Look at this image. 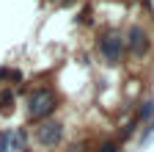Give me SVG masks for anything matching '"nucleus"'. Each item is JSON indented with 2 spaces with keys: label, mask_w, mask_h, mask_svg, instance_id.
I'll use <instances>...</instances> for the list:
<instances>
[{
  "label": "nucleus",
  "mask_w": 154,
  "mask_h": 152,
  "mask_svg": "<svg viewBox=\"0 0 154 152\" xmlns=\"http://www.w3.org/2000/svg\"><path fill=\"white\" fill-rule=\"evenodd\" d=\"M52 111H55V97H52V91H47V89H38L30 97V102H28V113L33 119H44L47 113H52Z\"/></svg>",
  "instance_id": "obj_1"
},
{
  "label": "nucleus",
  "mask_w": 154,
  "mask_h": 152,
  "mask_svg": "<svg viewBox=\"0 0 154 152\" xmlns=\"http://www.w3.org/2000/svg\"><path fill=\"white\" fill-rule=\"evenodd\" d=\"M99 53L102 58L110 61V64H119L121 61V53H124V39L119 33H105L99 39Z\"/></svg>",
  "instance_id": "obj_2"
},
{
  "label": "nucleus",
  "mask_w": 154,
  "mask_h": 152,
  "mask_svg": "<svg viewBox=\"0 0 154 152\" xmlns=\"http://www.w3.org/2000/svg\"><path fill=\"white\" fill-rule=\"evenodd\" d=\"M61 136H63V125L61 122H44L38 127V133H36V138H38L42 147H55L61 141Z\"/></svg>",
  "instance_id": "obj_3"
},
{
  "label": "nucleus",
  "mask_w": 154,
  "mask_h": 152,
  "mask_svg": "<svg viewBox=\"0 0 154 152\" xmlns=\"http://www.w3.org/2000/svg\"><path fill=\"white\" fill-rule=\"evenodd\" d=\"M127 44H129L132 55H146V50H149V36H146V31L140 25H132L129 33H127Z\"/></svg>",
  "instance_id": "obj_4"
},
{
  "label": "nucleus",
  "mask_w": 154,
  "mask_h": 152,
  "mask_svg": "<svg viewBox=\"0 0 154 152\" xmlns=\"http://www.w3.org/2000/svg\"><path fill=\"white\" fill-rule=\"evenodd\" d=\"M0 80L17 83V80H22V72H17V69H0Z\"/></svg>",
  "instance_id": "obj_5"
},
{
  "label": "nucleus",
  "mask_w": 154,
  "mask_h": 152,
  "mask_svg": "<svg viewBox=\"0 0 154 152\" xmlns=\"http://www.w3.org/2000/svg\"><path fill=\"white\" fill-rule=\"evenodd\" d=\"M0 152H11V133L8 130L0 133Z\"/></svg>",
  "instance_id": "obj_6"
},
{
  "label": "nucleus",
  "mask_w": 154,
  "mask_h": 152,
  "mask_svg": "<svg viewBox=\"0 0 154 152\" xmlns=\"http://www.w3.org/2000/svg\"><path fill=\"white\" fill-rule=\"evenodd\" d=\"M0 102H3V111L8 113V111H11V102H14V94H11V91H3V97H0Z\"/></svg>",
  "instance_id": "obj_7"
},
{
  "label": "nucleus",
  "mask_w": 154,
  "mask_h": 152,
  "mask_svg": "<svg viewBox=\"0 0 154 152\" xmlns=\"http://www.w3.org/2000/svg\"><path fill=\"white\" fill-rule=\"evenodd\" d=\"M151 111H154V102H146V105L140 108V113H138V119H146V116H149Z\"/></svg>",
  "instance_id": "obj_8"
},
{
  "label": "nucleus",
  "mask_w": 154,
  "mask_h": 152,
  "mask_svg": "<svg viewBox=\"0 0 154 152\" xmlns=\"http://www.w3.org/2000/svg\"><path fill=\"white\" fill-rule=\"evenodd\" d=\"M99 152H119V144H110V141H107V144H102Z\"/></svg>",
  "instance_id": "obj_9"
},
{
  "label": "nucleus",
  "mask_w": 154,
  "mask_h": 152,
  "mask_svg": "<svg viewBox=\"0 0 154 152\" xmlns=\"http://www.w3.org/2000/svg\"><path fill=\"white\" fill-rule=\"evenodd\" d=\"M63 3H72V0H63Z\"/></svg>",
  "instance_id": "obj_10"
}]
</instances>
